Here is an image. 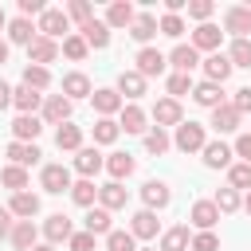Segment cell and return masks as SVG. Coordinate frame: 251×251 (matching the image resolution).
I'll return each mask as SVG.
<instances>
[{"label":"cell","instance_id":"6da1fadb","mask_svg":"<svg viewBox=\"0 0 251 251\" xmlns=\"http://www.w3.org/2000/svg\"><path fill=\"white\" fill-rule=\"evenodd\" d=\"M67 31H71V20H67V12H63V8H43L39 24H35V35H47V39L63 35V39H67Z\"/></svg>","mask_w":251,"mask_h":251},{"label":"cell","instance_id":"7a4b0ae2","mask_svg":"<svg viewBox=\"0 0 251 251\" xmlns=\"http://www.w3.org/2000/svg\"><path fill=\"white\" fill-rule=\"evenodd\" d=\"M173 145H176L180 153H196V149H204V145H208V137H204V126H200V122H180V126H176V137H173Z\"/></svg>","mask_w":251,"mask_h":251},{"label":"cell","instance_id":"3957f363","mask_svg":"<svg viewBox=\"0 0 251 251\" xmlns=\"http://www.w3.org/2000/svg\"><path fill=\"white\" fill-rule=\"evenodd\" d=\"M39 184H43V192L63 196V192H71V169H67V165H43Z\"/></svg>","mask_w":251,"mask_h":251},{"label":"cell","instance_id":"277c9868","mask_svg":"<svg viewBox=\"0 0 251 251\" xmlns=\"http://www.w3.org/2000/svg\"><path fill=\"white\" fill-rule=\"evenodd\" d=\"M55 59H59V43H55V39L35 35V39L27 43V63H31V67H47V63H55Z\"/></svg>","mask_w":251,"mask_h":251},{"label":"cell","instance_id":"5b68a950","mask_svg":"<svg viewBox=\"0 0 251 251\" xmlns=\"http://www.w3.org/2000/svg\"><path fill=\"white\" fill-rule=\"evenodd\" d=\"M133 63H137L133 71H137L141 78H153V75H165V67H169V59H165V55H161L157 47H141Z\"/></svg>","mask_w":251,"mask_h":251},{"label":"cell","instance_id":"8992f818","mask_svg":"<svg viewBox=\"0 0 251 251\" xmlns=\"http://www.w3.org/2000/svg\"><path fill=\"white\" fill-rule=\"evenodd\" d=\"M43 235H47V243H51V247H55V243H67V239L75 235V224H71V216H63V212L47 216V220H43Z\"/></svg>","mask_w":251,"mask_h":251},{"label":"cell","instance_id":"52a82bcc","mask_svg":"<svg viewBox=\"0 0 251 251\" xmlns=\"http://www.w3.org/2000/svg\"><path fill=\"white\" fill-rule=\"evenodd\" d=\"M224 27H227L235 39H247V31H251V4L227 8V12H224Z\"/></svg>","mask_w":251,"mask_h":251},{"label":"cell","instance_id":"ba28073f","mask_svg":"<svg viewBox=\"0 0 251 251\" xmlns=\"http://www.w3.org/2000/svg\"><path fill=\"white\" fill-rule=\"evenodd\" d=\"M141 200H145V208H149V212H161V208H169L173 192H169V184H165V180H145V184H141Z\"/></svg>","mask_w":251,"mask_h":251},{"label":"cell","instance_id":"9c48e42d","mask_svg":"<svg viewBox=\"0 0 251 251\" xmlns=\"http://www.w3.org/2000/svg\"><path fill=\"white\" fill-rule=\"evenodd\" d=\"M43 122H51V126L71 122V98H63V94H47V98H43Z\"/></svg>","mask_w":251,"mask_h":251},{"label":"cell","instance_id":"30bf717a","mask_svg":"<svg viewBox=\"0 0 251 251\" xmlns=\"http://www.w3.org/2000/svg\"><path fill=\"white\" fill-rule=\"evenodd\" d=\"M98 169H106V161H102V153H98L94 145H86V149H78V153H75V173H78L82 180H90Z\"/></svg>","mask_w":251,"mask_h":251},{"label":"cell","instance_id":"8fae6325","mask_svg":"<svg viewBox=\"0 0 251 251\" xmlns=\"http://www.w3.org/2000/svg\"><path fill=\"white\" fill-rule=\"evenodd\" d=\"M153 122H157V129H161V126H180V122H184L180 102H176V98H161V102L153 106Z\"/></svg>","mask_w":251,"mask_h":251},{"label":"cell","instance_id":"7c38bea8","mask_svg":"<svg viewBox=\"0 0 251 251\" xmlns=\"http://www.w3.org/2000/svg\"><path fill=\"white\" fill-rule=\"evenodd\" d=\"M43 133V122L35 118V114H20L16 122H12V137L16 141H27V145H35V137Z\"/></svg>","mask_w":251,"mask_h":251},{"label":"cell","instance_id":"4fadbf2b","mask_svg":"<svg viewBox=\"0 0 251 251\" xmlns=\"http://www.w3.org/2000/svg\"><path fill=\"white\" fill-rule=\"evenodd\" d=\"M157 212H149V208H141V212H133V220H129V235L133 239H153L157 235Z\"/></svg>","mask_w":251,"mask_h":251},{"label":"cell","instance_id":"5bb4252c","mask_svg":"<svg viewBox=\"0 0 251 251\" xmlns=\"http://www.w3.org/2000/svg\"><path fill=\"white\" fill-rule=\"evenodd\" d=\"M220 39H224V31H220L216 24H200V27L192 31V47H196V51H212V55H216V51H220Z\"/></svg>","mask_w":251,"mask_h":251},{"label":"cell","instance_id":"9a60e30c","mask_svg":"<svg viewBox=\"0 0 251 251\" xmlns=\"http://www.w3.org/2000/svg\"><path fill=\"white\" fill-rule=\"evenodd\" d=\"M169 63L176 67V75H192V67L200 63V51H196L192 43H176L173 55H169Z\"/></svg>","mask_w":251,"mask_h":251},{"label":"cell","instance_id":"2e32d148","mask_svg":"<svg viewBox=\"0 0 251 251\" xmlns=\"http://www.w3.org/2000/svg\"><path fill=\"white\" fill-rule=\"evenodd\" d=\"M90 102H94V110L102 114V118H110V114H118L126 102H122V94L118 90H110V86H102V90H90Z\"/></svg>","mask_w":251,"mask_h":251},{"label":"cell","instance_id":"e0dca14e","mask_svg":"<svg viewBox=\"0 0 251 251\" xmlns=\"http://www.w3.org/2000/svg\"><path fill=\"white\" fill-rule=\"evenodd\" d=\"M8 157H12V165H20V169H31V165H39V145H27V141H12L8 149H4Z\"/></svg>","mask_w":251,"mask_h":251},{"label":"cell","instance_id":"ac0fdd59","mask_svg":"<svg viewBox=\"0 0 251 251\" xmlns=\"http://www.w3.org/2000/svg\"><path fill=\"white\" fill-rule=\"evenodd\" d=\"M200 153H204V165L208 169H231V157H235L231 145H224V141H208Z\"/></svg>","mask_w":251,"mask_h":251},{"label":"cell","instance_id":"d6986e66","mask_svg":"<svg viewBox=\"0 0 251 251\" xmlns=\"http://www.w3.org/2000/svg\"><path fill=\"white\" fill-rule=\"evenodd\" d=\"M188 220H192V227L212 231V227H216V220H220V212H216V204H212V200H196V204H192V212H188Z\"/></svg>","mask_w":251,"mask_h":251},{"label":"cell","instance_id":"ffe728a7","mask_svg":"<svg viewBox=\"0 0 251 251\" xmlns=\"http://www.w3.org/2000/svg\"><path fill=\"white\" fill-rule=\"evenodd\" d=\"M133 16H137V12H133L129 0H114V4L106 8V20H102V24H106V27H129Z\"/></svg>","mask_w":251,"mask_h":251},{"label":"cell","instance_id":"44dd1931","mask_svg":"<svg viewBox=\"0 0 251 251\" xmlns=\"http://www.w3.org/2000/svg\"><path fill=\"white\" fill-rule=\"evenodd\" d=\"M204 75H208V82H216V86H224L227 78H231V63H227V55H208L204 59Z\"/></svg>","mask_w":251,"mask_h":251},{"label":"cell","instance_id":"7402d4cb","mask_svg":"<svg viewBox=\"0 0 251 251\" xmlns=\"http://www.w3.org/2000/svg\"><path fill=\"white\" fill-rule=\"evenodd\" d=\"M118 94H122V102H126V98L137 102V98L145 94V78H141L137 71H122V75H118Z\"/></svg>","mask_w":251,"mask_h":251},{"label":"cell","instance_id":"603a6c76","mask_svg":"<svg viewBox=\"0 0 251 251\" xmlns=\"http://www.w3.org/2000/svg\"><path fill=\"white\" fill-rule=\"evenodd\" d=\"M12 106H16V110H20V114H35V110H39V106H43V94H39V90H31V86H24V82H20V86H16V90H12Z\"/></svg>","mask_w":251,"mask_h":251},{"label":"cell","instance_id":"cb8c5ba5","mask_svg":"<svg viewBox=\"0 0 251 251\" xmlns=\"http://www.w3.org/2000/svg\"><path fill=\"white\" fill-rule=\"evenodd\" d=\"M212 129H216V133H235V129H239V114H235L231 102H224V106L212 110Z\"/></svg>","mask_w":251,"mask_h":251},{"label":"cell","instance_id":"d4e9b609","mask_svg":"<svg viewBox=\"0 0 251 251\" xmlns=\"http://www.w3.org/2000/svg\"><path fill=\"white\" fill-rule=\"evenodd\" d=\"M8 212H12V216H20V220H31V216L39 212V196H35V192H27V188H24V192H12Z\"/></svg>","mask_w":251,"mask_h":251},{"label":"cell","instance_id":"484cf974","mask_svg":"<svg viewBox=\"0 0 251 251\" xmlns=\"http://www.w3.org/2000/svg\"><path fill=\"white\" fill-rule=\"evenodd\" d=\"M35 235H39V231H35V224H31V220H16L8 239H12V247H16V251H31V247H35Z\"/></svg>","mask_w":251,"mask_h":251},{"label":"cell","instance_id":"4316f807","mask_svg":"<svg viewBox=\"0 0 251 251\" xmlns=\"http://www.w3.org/2000/svg\"><path fill=\"white\" fill-rule=\"evenodd\" d=\"M78 31H82V39H86V47H94V51H102V47H110V27H106L102 20H90V24H82Z\"/></svg>","mask_w":251,"mask_h":251},{"label":"cell","instance_id":"83f0119b","mask_svg":"<svg viewBox=\"0 0 251 251\" xmlns=\"http://www.w3.org/2000/svg\"><path fill=\"white\" fill-rule=\"evenodd\" d=\"M63 98H90V78L82 75V71H71V75H63Z\"/></svg>","mask_w":251,"mask_h":251},{"label":"cell","instance_id":"f1b7e54d","mask_svg":"<svg viewBox=\"0 0 251 251\" xmlns=\"http://www.w3.org/2000/svg\"><path fill=\"white\" fill-rule=\"evenodd\" d=\"M118 129H126V133H145V110H141L137 102L122 106V122H118Z\"/></svg>","mask_w":251,"mask_h":251},{"label":"cell","instance_id":"f546056e","mask_svg":"<svg viewBox=\"0 0 251 251\" xmlns=\"http://www.w3.org/2000/svg\"><path fill=\"white\" fill-rule=\"evenodd\" d=\"M55 145L67 149V153H78V149H82V129L71 126V122H63V126L55 129Z\"/></svg>","mask_w":251,"mask_h":251},{"label":"cell","instance_id":"4dcf8cb0","mask_svg":"<svg viewBox=\"0 0 251 251\" xmlns=\"http://www.w3.org/2000/svg\"><path fill=\"white\" fill-rule=\"evenodd\" d=\"M98 208H106V212H114V208H126V188H122L118 180L102 184V188H98Z\"/></svg>","mask_w":251,"mask_h":251},{"label":"cell","instance_id":"1f68e13d","mask_svg":"<svg viewBox=\"0 0 251 251\" xmlns=\"http://www.w3.org/2000/svg\"><path fill=\"white\" fill-rule=\"evenodd\" d=\"M192 98H196V106H208V110H216V106H224V94H220V86L216 82H200V86H192Z\"/></svg>","mask_w":251,"mask_h":251},{"label":"cell","instance_id":"d6a6232c","mask_svg":"<svg viewBox=\"0 0 251 251\" xmlns=\"http://www.w3.org/2000/svg\"><path fill=\"white\" fill-rule=\"evenodd\" d=\"M133 169H137V161H133L129 153H110V157H106V173H110L118 184H122V176H129Z\"/></svg>","mask_w":251,"mask_h":251},{"label":"cell","instance_id":"836d02e7","mask_svg":"<svg viewBox=\"0 0 251 251\" xmlns=\"http://www.w3.org/2000/svg\"><path fill=\"white\" fill-rule=\"evenodd\" d=\"M188 243H192V235H188L184 224H176V227H169L161 235V251H188Z\"/></svg>","mask_w":251,"mask_h":251},{"label":"cell","instance_id":"e575fe53","mask_svg":"<svg viewBox=\"0 0 251 251\" xmlns=\"http://www.w3.org/2000/svg\"><path fill=\"white\" fill-rule=\"evenodd\" d=\"M129 35H133L137 43H149V39L157 35V20H153L149 12H141V16H133V24H129Z\"/></svg>","mask_w":251,"mask_h":251},{"label":"cell","instance_id":"d590c367","mask_svg":"<svg viewBox=\"0 0 251 251\" xmlns=\"http://www.w3.org/2000/svg\"><path fill=\"white\" fill-rule=\"evenodd\" d=\"M86 231H90L94 239H98V235H110V231H114L110 212H106V208H90V212H86Z\"/></svg>","mask_w":251,"mask_h":251},{"label":"cell","instance_id":"8d00e7d4","mask_svg":"<svg viewBox=\"0 0 251 251\" xmlns=\"http://www.w3.org/2000/svg\"><path fill=\"white\" fill-rule=\"evenodd\" d=\"M8 39H12V43H20V47H27V43L35 39L31 20H24V16H20V20H12V24H8Z\"/></svg>","mask_w":251,"mask_h":251},{"label":"cell","instance_id":"74e56055","mask_svg":"<svg viewBox=\"0 0 251 251\" xmlns=\"http://www.w3.org/2000/svg\"><path fill=\"white\" fill-rule=\"evenodd\" d=\"M118 133H122V129H118L114 118H98V122H94V145H114Z\"/></svg>","mask_w":251,"mask_h":251},{"label":"cell","instance_id":"f35d334b","mask_svg":"<svg viewBox=\"0 0 251 251\" xmlns=\"http://www.w3.org/2000/svg\"><path fill=\"white\" fill-rule=\"evenodd\" d=\"M71 200H75L78 208H90V204L98 200V188H94V180H75V184H71Z\"/></svg>","mask_w":251,"mask_h":251},{"label":"cell","instance_id":"ab89813d","mask_svg":"<svg viewBox=\"0 0 251 251\" xmlns=\"http://www.w3.org/2000/svg\"><path fill=\"white\" fill-rule=\"evenodd\" d=\"M0 184H4V188H12V192H24V188H27V169L8 165V169L0 173Z\"/></svg>","mask_w":251,"mask_h":251},{"label":"cell","instance_id":"60d3db41","mask_svg":"<svg viewBox=\"0 0 251 251\" xmlns=\"http://www.w3.org/2000/svg\"><path fill=\"white\" fill-rule=\"evenodd\" d=\"M227 188H235V192L247 188V192H251V165H247V161H239V165L227 169Z\"/></svg>","mask_w":251,"mask_h":251},{"label":"cell","instance_id":"b9f144b4","mask_svg":"<svg viewBox=\"0 0 251 251\" xmlns=\"http://www.w3.org/2000/svg\"><path fill=\"white\" fill-rule=\"evenodd\" d=\"M47 82H51V71L47 67H24V86H31V90H47Z\"/></svg>","mask_w":251,"mask_h":251},{"label":"cell","instance_id":"7bdbcfd3","mask_svg":"<svg viewBox=\"0 0 251 251\" xmlns=\"http://www.w3.org/2000/svg\"><path fill=\"white\" fill-rule=\"evenodd\" d=\"M227 63H231V71L235 67H251V39H235L231 51H227Z\"/></svg>","mask_w":251,"mask_h":251},{"label":"cell","instance_id":"ee69618b","mask_svg":"<svg viewBox=\"0 0 251 251\" xmlns=\"http://www.w3.org/2000/svg\"><path fill=\"white\" fill-rule=\"evenodd\" d=\"M157 31H161V35H169V39H180V35H184V20L165 12V16L157 20Z\"/></svg>","mask_w":251,"mask_h":251},{"label":"cell","instance_id":"f6af8a7d","mask_svg":"<svg viewBox=\"0 0 251 251\" xmlns=\"http://www.w3.org/2000/svg\"><path fill=\"white\" fill-rule=\"evenodd\" d=\"M106 251H137V239L129 231H110L106 235Z\"/></svg>","mask_w":251,"mask_h":251},{"label":"cell","instance_id":"bcb514c9","mask_svg":"<svg viewBox=\"0 0 251 251\" xmlns=\"http://www.w3.org/2000/svg\"><path fill=\"white\" fill-rule=\"evenodd\" d=\"M86 51H90V47H86L82 35H67V39H63V55H67V59L78 63V59H86Z\"/></svg>","mask_w":251,"mask_h":251},{"label":"cell","instance_id":"7dc6e473","mask_svg":"<svg viewBox=\"0 0 251 251\" xmlns=\"http://www.w3.org/2000/svg\"><path fill=\"white\" fill-rule=\"evenodd\" d=\"M169 145H173V141H169L165 129H149V133H145V149H149V153L161 157V153H169Z\"/></svg>","mask_w":251,"mask_h":251},{"label":"cell","instance_id":"c3c4849f","mask_svg":"<svg viewBox=\"0 0 251 251\" xmlns=\"http://www.w3.org/2000/svg\"><path fill=\"white\" fill-rule=\"evenodd\" d=\"M165 86H169V98H180V94H192V78H188V75H176V71L169 75V82H165Z\"/></svg>","mask_w":251,"mask_h":251},{"label":"cell","instance_id":"681fc988","mask_svg":"<svg viewBox=\"0 0 251 251\" xmlns=\"http://www.w3.org/2000/svg\"><path fill=\"white\" fill-rule=\"evenodd\" d=\"M212 204H216V212H235V208H239V192H235V188H220Z\"/></svg>","mask_w":251,"mask_h":251},{"label":"cell","instance_id":"f907efd6","mask_svg":"<svg viewBox=\"0 0 251 251\" xmlns=\"http://www.w3.org/2000/svg\"><path fill=\"white\" fill-rule=\"evenodd\" d=\"M67 20H78V24H90V20H94V8H90L86 0H71V8H67Z\"/></svg>","mask_w":251,"mask_h":251},{"label":"cell","instance_id":"816d5d0a","mask_svg":"<svg viewBox=\"0 0 251 251\" xmlns=\"http://www.w3.org/2000/svg\"><path fill=\"white\" fill-rule=\"evenodd\" d=\"M216 12V4L212 0H188V16L192 20H200V24H208V16Z\"/></svg>","mask_w":251,"mask_h":251},{"label":"cell","instance_id":"f5cc1de1","mask_svg":"<svg viewBox=\"0 0 251 251\" xmlns=\"http://www.w3.org/2000/svg\"><path fill=\"white\" fill-rule=\"evenodd\" d=\"M188 247L192 251H220V239H216V231H200V235H192Z\"/></svg>","mask_w":251,"mask_h":251},{"label":"cell","instance_id":"db71d44e","mask_svg":"<svg viewBox=\"0 0 251 251\" xmlns=\"http://www.w3.org/2000/svg\"><path fill=\"white\" fill-rule=\"evenodd\" d=\"M231 106H235V114L243 118V114H251V86H239L235 90V98H231Z\"/></svg>","mask_w":251,"mask_h":251},{"label":"cell","instance_id":"11a10c76","mask_svg":"<svg viewBox=\"0 0 251 251\" xmlns=\"http://www.w3.org/2000/svg\"><path fill=\"white\" fill-rule=\"evenodd\" d=\"M67 243H71V251H94V235L90 231H75Z\"/></svg>","mask_w":251,"mask_h":251},{"label":"cell","instance_id":"9f6ffc18","mask_svg":"<svg viewBox=\"0 0 251 251\" xmlns=\"http://www.w3.org/2000/svg\"><path fill=\"white\" fill-rule=\"evenodd\" d=\"M231 153H235V157H243V161L251 165V133H239V137H235V149H231Z\"/></svg>","mask_w":251,"mask_h":251},{"label":"cell","instance_id":"6f0895ef","mask_svg":"<svg viewBox=\"0 0 251 251\" xmlns=\"http://www.w3.org/2000/svg\"><path fill=\"white\" fill-rule=\"evenodd\" d=\"M20 12H24V20L27 16H43V0H20Z\"/></svg>","mask_w":251,"mask_h":251},{"label":"cell","instance_id":"680465c9","mask_svg":"<svg viewBox=\"0 0 251 251\" xmlns=\"http://www.w3.org/2000/svg\"><path fill=\"white\" fill-rule=\"evenodd\" d=\"M12 224H16V220H12V212H8V208H0V239H8V235H12Z\"/></svg>","mask_w":251,"mask_h":251},{"label":"cell","instance_id":"91938a15","mask_svg":"<svg viewBox=\"0 0 251 251\" xmlns=\"http://www.w3.org/2000/svg\"><path fill=\"white\" fill-rule=\"evenodd\" d=\"M8 106H12V86L0 82V110H8Z\"/></svg>","mask_w":251,"mask_h":251},{"label":"cell","instance_id":"94428289","mask_svg":"<svg viewBox=\"0 0 251 251\" xmlns=\"http://www.w3.org/2000/svg\"><path fill=\"white\" fill-rule=\"evenodd\" d=\"M4 63H8V43L0 39V67H4Z\"/></svg>","mask_w":251,"mask_h":251},{"label":"cell","instance_id":"6125c7cd","mask_svg":"<svg viewBox=\"0 0 251 251\" xmlns=\"http://www.w3.org/2000/svg\"><path fill=\"white\" fill-rule=\"evenodd\" d=\"M31 251H55V247H51V243H35Z\"/></svg>","mask_w":251,"mask_h":251},{"label":"cell","instance_id":"be15d7a7","mask_svg":"<svg viewBox=\"0 0 251 251\" xmlns=\"http://www.w3.org/2000/svg\"><path fill=\"white\" fill-rule=\"evenodd\" d=\"M0 27H8V16H4V8H0Z\"/></svg>","mask_w":251,"mask_h":251},{"label":"cell","instance_id":"e7e4bbea","mask_svg":"<svg viewBox=\"0 0 251 251\" xmlns=\"http://www.w3.org/2000/svg\"><path fill=\"white\" fill-rule=\"evenodd\" d=\"M243 208H247V212H251V192H247V200H243Z\"/></svg>","mask_w":251,"mask_h":251},{"label":"cell","instance_id":"03108f58","mask_svg":"<svg viewBox=\"0 0 251 251\" xmlns=\"http://www.w3.org/2000/svg\"><path fill=\"white\" fill-rule=\"evenodd\" d=\"M137 251H153V247H137Z\"/></svg>","mask_w":251,"mask_h":251}]
</instances>
